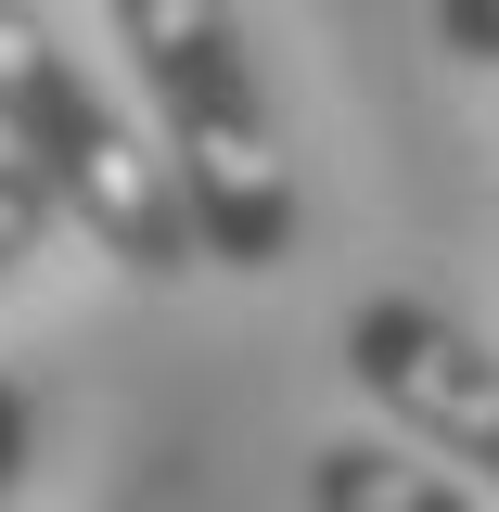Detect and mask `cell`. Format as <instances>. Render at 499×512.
Here are the masks:
<instances>
[{"instance_id": "2", "label": "cell", "mask_w": 499, "mask_h": 512, "mask_svg": "<svg viewBox=\"0 0 499 512\" xmlns=\"http://www.w3.org/2000/svg\"><path fill=\"white\" fill-rule=\"evenodd\" d=\"M0 154H26L64 192V218L116 256L128 282L205 269V231H192V192L167 167L154 116H128L116 90L52 39V13H26V0H0Z\"/></svg>"}, {"instance_id": "3", "label": "cell", "mask_w": 499, "mask_h": 512, "mask_svg": "<svg viewBox=\"0 0 499 512\" xmlns=\"http://www.w3.org/2000/svg\"><path fill=\"white\" fill-rule=\"evenodd\" d=\"M346 384L436 461H474L499 487V346L436 295H359L346 308Z\"/></svg>"}, {"instance_id": "1", "label": "cell", "mask_w": 499, "mask_h": 512, "mask_svg": "<svg viewBox=\"0 0 499 512\" xmlns=\"http://www.w3.org/2000/svg\"><path fill=\"white\" fill-rule=\"evenodd\" d=\"M141 77V116L167 141V167L192 192V231L205 269H282L295 256V167H282V103L244 52V13L231 0H103Z\"/></svg>"}, {"instance_id": "6", "label": "cell", "mask_w": 499, "mask_h": 512, "mask_svg": "<svg viewBox=\"0 0 499 512\" xmlns=\"http://www.w3.org/2000/svg\"><path fill=\"white\" fill-rule=\"evenodd\" d=\"M26 448H39V397H26V384L0 372V500L26 487Z\"/></svg>"}, {"instance_id": "7", "label": "cell", "mask_w": 499, "mask_h": 512, "mask_svg": "<svg viewBox=\"0 0 499 512\" xmlns=\"http://www.w3.org/2000/svg\"><path fill=\"white\" fill-rule=\"evenodd\" d=\"M436 39L461 64H499V0H436Z\"/></svg>"}, {"instance_id": "4", "label": "cell", "mask_w": 499, "mask_h": 512, "mask_svg": "<svg viewBox=\"0 0 499 512\" xmlns=\"http://www.w3.org/2000/svg\"><path fill=\"white\" fill-rule=\"evenodd\" d=\"M308 512H487V500L448 487L436 448H410L397 423H372V436H320L308 448Z\"/></svg>"}, {"instance_id": "5", "label": "cell", "mask_w": 499, "mask_h": 512, "mask_svg": "<svg viewBox=\"0 0 499 512\" xmlns=\"http://www.w3.org/2000/svg\"><path fill=\"white\" fill-rule=\"evenodd\" d=\"M64 231V192L26 167V154H0V269H26V256Z\"/></svg>"}]
</instances>
